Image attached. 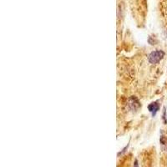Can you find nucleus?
Returning <instances> with one entry per match:
<instances>
[{"instance_id":"f257e3e1","label":"nucleus","mask_w":167,"mask_h":167,"mask_svg":"<svg viewBox=\"0 0 167 167\" xmlns=\"http://www.w3.org/2000/svg\"><path fill=\"white\" fill-rule=\"evenodd\" d=\"M165 53L162 50H156L151 52L148 56V60L151 64H157L164 58Z\"/></svg>"},{"instance_id":"20e7f679","label":"nucleus","mask_w":167,"mask_h":167,"mask_svg":"<svg viewBox=\"0 0 167 167\" xmlns=\"http://www.w3.org/2000/svg\"><path fill=\"white\" fill-rule=\"evenodd\" d=\"M134 167H139V165H138V161H137V160H135V161H134Z\"/></svg>"},{"instance_id":"7ed1b4c3","label":"nucleus","mask_w":167,"mask_h":167,"mask_svg":"<svg viewBox=\"0 0 167 167\" xmlns=\"http://www.w3.org/2000/svg\"><path fill=\"white\" fill-rule=\"evenodd\" d=\"M160 143H161V145H163V146H165V149L167 150V138L165 136H161L160 137Z\"/></svg>"},{"instance_id":"f03ea898","label":"nucleus","mask_w":167,"mask_h":167,"mask_svg":"<svg viewBox=\"0 0 167 167\" xmlns=\"http://www.w3.org/2000/svg\"><path fill=\"white\" fill-rule=\"evenodd\" d=\"M158 110H159V104H157V103H152L151 105H149V110L152 113L153 115H156Z\"/></svg>"}]
</instances>
